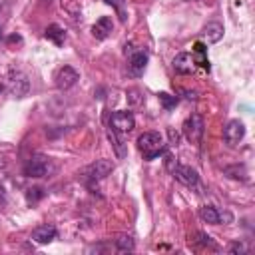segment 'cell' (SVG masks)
Instances as JSON below:
<instances>
[{
	"instance_id": "6da1fadb",
	"label": "cell",
	"mask_w": 255,
	"mask_h": 255,
	"mask_svg": "<svg viewBox=\"0 0 255 255\" xmlns=\"http://www.w3.org/2000/svg\"><path fill=\"white\" fill-rule=\"evenodd\" d=\"M137 149L143 153V157L147 161L163 155L165 153V143H163L161 133L159 131H143L137 137Z\"/></svg>"
},
{
	"instance_id": "7a4b0ae2",
	"label": "cell",
	"mask_w": 255,
	"mask_h": 255,
	"mask_svg": "<svg viewBox=\"0 0 255 255\" xmlns=\"http://www.w3.org/2000/svg\"><path fill=\"white\" fill-rule=\"evenodd\" d=\"M181 131H183V135H185L187 141L199 143L201 137H203V131H205V122H203V118H201L199 114H191V116L183 122Z\"/></svg>"
},
{
	"instance_id": "3957f363",
	"label": "cell",
	"mask_w": 255,
	"mask_h": 255,
	"mask_svg": "<svg viewBox=\"0 0 255 255\" xmlns=\"http://www.w3.org/2000/svg\"><path fill=\"white\" fill-rule=\"evenodd\" d=\"M126 56H128V72L129 76L133 78H139L143 72H145V66H147V54L143 50H133L131 46L126 44Z\"/></svg>"
},
{
	"instance_id": "277c9868",
	"label": "cell",
	"mask_w": 255,
	"mask_h": 255,
	"mask_svg": "<svg viewBox=\"0 0 255 255\" xmlns=\"http://www.w3.org/2000/svg\"><path fill=\"white\" fill-rule=\"evenodd\" d=\"M110 128H112V131H116L120 135L129 133L135 128V118L128 110H118V112H114L110 116Z\"/></svg>"
},
{
	"instance_id": "5b68a950",
	"label": "cell",
	"mask_w": 255,
	"mask_h": 255,
	"mask_svg": "<svg viewBox=\"0 0 255 255\" xmlns=\"http://www.w3.org/2000/svg\"><path fill=\"white\" fill-rule=\"evenodd\" d=\"M50 171V159L42 153H34L24 163V175L26 177H44Z\"/></svg>"
},
{
	"instance_id": "8992f818",
	"label": "cell",
	"mask_w": 255,
	"mask_h": 255,
	"mask_svg": "<svg viewBox=\"0 0 255 255\" xmlns=\"http://www.w3.org/2000/svg\"><path fill=\"white\" fill-rule=\"evenodd\" d=\"M243 137H245V126H243V122L229 120L225 124V128H223V139H225V143L231 145V147H235V145H239V141Z\"/></svg>"
},
{
	"instance_id": "52a82bcc",
	"label": "cell",
	"mask_w": 255,
	"mask_h": 255,
	"mask_svg": "<svg viewBox=\"0 0 255 255\" xmlns=\"http://www.w3.org/2000/svg\"><path fill=\"white\" fill-rule=\"evenodd\" d=\"M169 171H171V173H173V177H175L179 183H183L185 187H195V185H197V181H199L197 171H195L193 167H189V165H179V163H175Z\"/></svg>"
},
{
	"instance_id": "ba28073f",
	"label": "cell",
	"mask_w": 255,
	"mask_h": 255,
	"mask_svg": "<svg viewBox=\"0 0 255 255\" xmlns=\"http://www.w3.org/2000/svg\"><path fill=\"white\" fill-rule=\"evenodd\" d=\"M78 80H80V74L72 66H62L54 76V82H56L58 90H70Z\"/></svg>"
},
{
	"instance_id": "9c48e42d",
	"label": "cell",
	"mask_w": 255,
	"mask_h": 255,
	"mask_svg": "<svg viewBox=\"0 0 255 255\" xmlns=\"http://www.w3.org/2000/svg\"><path fill=\"white\" fill-rule=\"evenodd\" d=\"M112 169H114V163H112L110 159H96L92 165L86 167V177H88L90 181H100V179H104Z\"/></svg>"
},
{
	"instance_id": "30bf717a",
	"label": "cell",
	"mask_w": 255,
	"mask_h": 255,
	"mask_svg": "<svg viewBox=\"0 0 255 255\" xmlns=\"http://www.w3.org/2000/svg\"><path fill=\"white\" fill-rule=\"evenodd\" d=\"M56 235H58V229L52 223H42V225L32 229V241H36L40 245H46V243L54 241Z\"/></svg>"
},
{
	"instance_id": "8fae6325",
	"label": "cell",
	"mask_w": 255,
	"mask_h": 255,
	"mask_svg": "<svg viewBox=\"0 0 255 255\" xmlns=\"http://www.w3.org/2000/svg\"><path fill=\"white\" fill-rule=\"evenodd\" d=\"M173 70L177 74H191L195 72V60L189 52H181L173 58Z\"/></svg>"
},
{
	"instance_id": "7c38bea8",
	"label": "cell",
	"mask_w": 255,
	"mask_h": 255,
	"mask_svg": "<svg viewBox=\"0 0 255 255\" xmlns=\"http://www.w3.org/2000/svg\"><path fill=\"white\" fill-rule=\"evenodd\" d=\"M114 30V22L110 16H102L94 26H92V34L96 40H106Z\"/></svg>"
},
{
	"instance_id": "4fadbf2b",
	"label": "cell",
	"mask_w": 255,
	"mask_h": 255,
	"mask_svg": "<svg viewBox=\"0 0 255 255\" xmlns=\"http://www.w3.org/2000/svg\"><path fill=\"white\" fill-rule=\"evenodd\" d=\"M28 88H30V84L24 74H16L10 78V92L14 98H24L28 94Z\"/></svg>"
},
{
	"instance_id": "5bb4252c",
	"label": "cell",
	"mask_w": 255,
	"mask_h": 255,
	"mask_svg": "<svg viewBox=\"0 0 255 255\" xmlns=\"http://www.w3.org/2000/svg\"><path fill=\"white\" fill-rule=\"evenodd\" d=\"M201 34L207 38V42L215 44V42H219L223 38V24H219V22H207L203 26V32Z\"/></svg>"
},
{
	"instance_id": "9a60e30c",
	"label": "cell",
	"mask_w": 255,
	"mask_h": 255,
	"mask_svg": "<svg viewBox=\"0 0 255 255\" xmlns=\"http://www.w3.org/2000/svg\"><path fill=\"white\" fill-rule=\"evenodd\" d=\"M44 36H46L48 40H52L56 46H62V44H64V40H66V32H64V28H62V26H58V24H50V26L46 28Z\"/></svg>"
},
{
	"instance_id": "2e32d148",
	"label": "cell",
	"mask_w": 255,
	"mask_h": 255,
	"mask_svg": "<svg viewBox=\"0 0 255 255\" xmlns=\"http://www.w3.org/2000/svg\"><path fill=\"white\" fill-rule=\"evenodd\" d=\"M199 217H201V221L211 223V225H217V223L221 221V213H219L213 205H203V207H199Z\"/></svg>"
},
{
	"instance_id": "e0dca14e",
	"label": "cell",
	"mask_w": 255,
	"mask_h": 255,
	"mask_svg": "<svg viewBox=\"0 0 255 255\" xmlns=\"http://www.w3.org/2000/svg\"><path fill=\"white\" fill-rule=\"evenodd\" d=\"M191 56H193V60H195V66H201L203 70L209 72V60H207V56H205V48H203L201 42H195Z\"/></svg>"
},
{
	"instance_id": "ac0fdd59",
	"label": "cell",
	"mask_w": 255,
	"mask_h": 255,
	"mask_svg": "<svg viewBox=\"0 0 255 255\" xmlns=\"http://www.w3.org/2000/svg\"><path fill=\"white\" fill-rule=\"evenodd\" d=\"M108 6H112L114 10H116V14L120 16V20L122 22H126L128 20V10H126V0H104Z\"/></svg>"
},
{
	"instance_id": "d6986e66",
	"label": "cell",
	"mask_w": 255,
	"mask_h": 255,
	"mask_svg": "<svg viewBox=\"0 0 255 255\" xmlns=\"http://www.w3.org/2000/svg\"><path fill=\"white\" fill-rule=\"evenodd\" d=\"M133 239L129 237V235H122V237H118L116 239V249L118 251H122V253H126V251H133Z\"/></svg>"
},
{
	"instance_id": "ffe728a7",
	"label": "cell",
	"mask_w": 255,
	"mask_h": 255,
	"mask_svg": "<svg viewBox=\"0 0 255 255\" xmlns=\"http://www.w3.org/2000/svg\"><path fill=\"white\" fill-rule=\"evenodd\" d=\"M157 98H159V102H161V106H163L165 110H171V108H175V104H177V96H169L167 92H159Z\"/></svg>"
},
{
	"instance_id": "44dd1931",
	"label": "cell",
	"mask_w": 255,
	"mask_h": 255,
	"mask_svg": "<svg viewBox=\"0 0 255 255\" xmlns=\"http://www.w3.org/2000/svg\"><path fill=\"white\" fill-rule=\"evenodd\" d=\"M40 197H44V191H42L40 187H30V189L26 191V199H28V203H32V201H38Z\"/></svg>"
},
{
	"instance_id": "7402d4cb",
	"label": "cell",
	"mask_w": 255,
	"mask_h": 255,
	"mask_svg": "<svg viewBox=\"0 0 255 255\" xmlns=\"http://www.w3.org/2000/svg\"><path fill=\"white\" fill-rule=\"evenodd\" d=\"M6 203H8V195H6L4 185L0 183V207H6Z\"/></svg>"
},
{
	"instance_id": "603a6c76",
	"label": "cell",
	"mask_w": 255,
	"mask_h": 255,
	"mask_svg": "<svg viewBox=\"0 0 255 255\" xmlns=\"http://www.w3.org/2000/svg\"><path fill=\"white\" fill-rule=\"evenodd\" d=\"M229 251H231V253H245L247 249H245V245H243V243H233Z\"/></svg>"
},
{
	"instance_id": "cb8c5ba5",
	"label": "cell",
	"mask_w": 255,
	"mask_h": 255,
	"mask_svg": "<svg viewBox=\"0 0 255 255\" xmlns=\"http://www.w3.org/2000/svg\"><path fill=\"white\" fill-rule=\"evenodd\" d=\"M137 94H139L137 90H129V92H128V96H129V100H131L133 104H139V98H135Z\"/></svg>"
}]
</instances>
